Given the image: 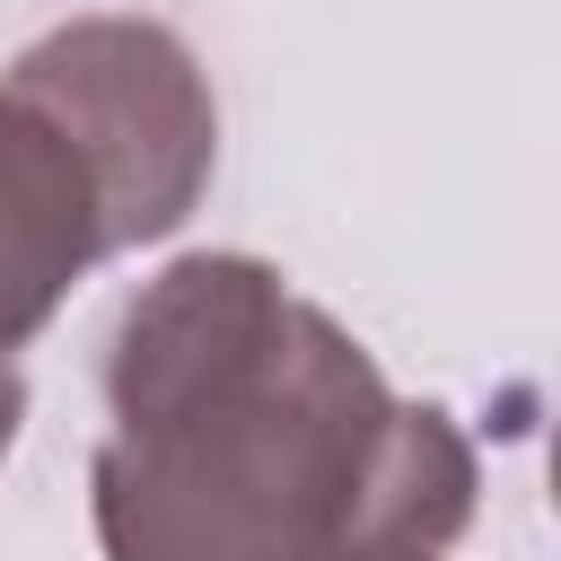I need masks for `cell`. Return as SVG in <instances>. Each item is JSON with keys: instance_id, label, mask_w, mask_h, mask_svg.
<instances>
[{"instance_id": "6da1fadb", "label": "cell", "mask_w": 561, "mask_h": 561, "mask_svg": "<svg viewBox=\"0 0 561 561\" xmlns=\"http://www.w3.org/2000/svg\"><path fill=\"white\" fill-rule=\"evenodd\" d=\"M88 517L105 561H438L473 447L263 254H184L114 324Z\"/></svg>"}, {"instance_id": "7a4b0ae2", "label": "cell", "mask_w": 561, "mask_h": 561, "mask_svg": "<svg viewBox=\"0 0 561 561\" xmlns=\"http://www.w3.org/2000/svg\"><path fill=\"white\" fill-rule=\"evenodd\" d=\"M9 79H26L70 140L88 149L105 210H114V245H158L193 219V202L210 193L219 167V105L210 79L193 61V44L158 18H70L53 35H35Z\"/></svg>"}, {"instance_id": "3957f363", "label": "cell", "mask_w": 561, "mask_h": 561, "mask_svg": "<svg viewBox=\"0 0 561 561\" xmlns=\"http://www.w3.org/2000/svg\"><path fill=\"white\" fill-rule=\"evenodd\" d=\"M105 254L123 245L88 149L26 79H0V359L35 342Z\"/></svg>"}, {"instance_id": "277c9868", "label": "cell", "mask_w": 561, "mask_h": 561, "mask_svg": "<svg viewBox=\"0 0 561 561\" xmlns=\"http://www.w3.org/2000/svg\"><path fill=\"white\" fill-rule=\"evenodd\" d=\"M18 421H26V377H18V359H0V456L18 447Z\"/></svg>"}]
</instances>
